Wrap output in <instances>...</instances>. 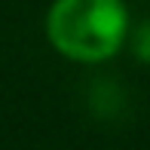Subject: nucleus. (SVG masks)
Listing matches in <instances>:
<instances>
[{"label":"nucleus","instance_id":"obj_1","mask_svg":"<svg viewBox=\"0 0 150 150\" xmlns=\"http://www.w3.org/2000/svg\"><path fill=\"white\" fill-rule=\"evenodd\" d=\"M129 31L122 0H55L46 16V37L64 58L104 61L117 55Z\"/></svg>","mask_w":150,"mask_h":150}]
</instances>
